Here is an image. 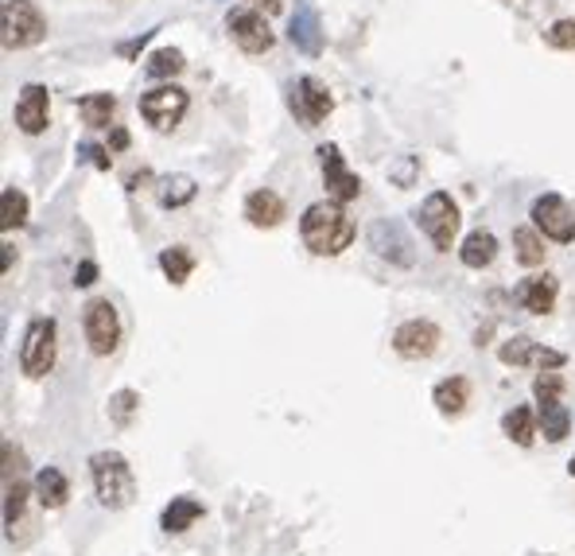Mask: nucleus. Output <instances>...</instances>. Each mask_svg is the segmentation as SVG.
Listing matches in <instances>:
<instances>
[{
    "instance_id": "obj_1",
    "label": "nucleus",
    "mask_w": 575,
    "mask_h": 556,
    "mask_svg": "<svg viewBox=\"0 0 575 556\" xmlns=\"http://www.w3.org/2000/svg\"><path fill=\"white\" fill-rule=\"evenodd\" d=\"M299 238L316 257H338L343 250H350L354 241V223L350 214L343 211V203L323 199V203H311L299 218Z\"/></svg>"
},
{
    "instance_id": "obj_2",
    "label": "nucleus",
    "mask_w": 575,
    "mask_h": 556,
    "mask_svg": "<svg viewBox=\"0 0 575 556\" xmlns=\"http://www.w3.org/2000/svg\"><path fill=\"white\" fill-rule=\"evenodd\" d=\"M90 479L93 494L105 510H125L137 498V475L122 452H93L90 455Z\"/></svg>"
},
{
    "instance_id": "obj_3",
    "label": "nucleus",
    "mask_w": 575,
    "mask_h": 556,
    "mask_svg": "<svg viewBox=\"0 0 575 556\" xmlns=\"http://www.w3.org/2000/svg\"><path fill=\"white\" fill-rule=\"evenodd\" d=\"M47 20L36 9V0H4L0 9V39L9 51H24V47L43 43Z\"/></svg>"
},
{
    "instance_id": "obj_4",
    "label": "nucleus",
    "mask_w": 575,
    "mask_h": 556,
    "mask_svg": "<svg viewBox=\"0 0 575 556\" xmlns=\"http://www.w3.org/2000/svg\"><path fill=\"white\" fill-rule=\"evenodd\" d=\"M55 351H59V327L51 316H39L28 324L24 331V346H20V370L28 378H47L51 366H55Z\"/></svg>"
},
{
    "instance_id": "obj_5",
    "label": "nucleus",
    "mask_w": 575,
    "mask_h": 556,
    "mask_svg": "<svg viewBox=\"0 0 575 556\" xmlns=\"http://www.w3.org/2000/svg\"><path fill=\"white\" fill-rule=\"evenodd\" d=\"M417 223H420V230L427 233V241H432L439 253H447L463 218H459V203H455L447 191H432V195L424 199V206L417 211Z\"/></svg>"
},
{
    "instance_id": "obj_6",
    "label": "nucleus",
    "mask_w": 575,
    "mask_h": 556,
    "mask_svg": "<svg viewBox=\"0 0 575 556\" xmlns=\"http://www.w3.org/2000/svg\"><path fill=\"white\" fill-rule=\"evenodd\" d=\"M82 331H86V343L98 358L117 351L122 343V316H117V307L110 300H90L82 312Z\"/></svg>"
},
{
    "instance_id": "obj_7",
    "label": "nucleus",
    "mask_w": 575,
    "mask_h": 556,
    "mask_svg": "<svg viewBox=\"0 0 575 556\" xmlns=\"http://www.w3.org/2000/svg\"><path fill=\"white\" fill-rule=\"evenodd\" d=\"M288 105H292V113H296V121L304 125V129H316L319 121L334 110V98L319 78L304 75L292 83V90H288Z\"/></svg>"
},
{
    "instance_id": "obj_8",
    "label": "nucleus",
    "mask_w": 575,
    "mask_h": 556,
    "mask_svg": "<svg viewBox=\"0 0 575 556\" xmlns=\"http://www.w3.org/2000/svg\"><path fill=\"white\" fill-rule=\"evenodd\" d=\"M187 105H191L187 90H179V86H156V90H149L144 98H140V117L149 121L152 129L167 132L183 121Z\"/></svg>"
},
{
    "instance_id": "obj_9",
    "label": "nucleus",
    "mask_w": 575,
    "mask_h": 556,
    "mask_svg": "<svg viewBox=\"0 0 575 556\" xmlns=\"http://www.w3.org/2000/svg\"><path fill=\"white\" fill-rule=\"evenodd\" d=\"M439 343H444V334H439V327L432 324V319H405V324L393 331V351L409 362L432 358V354L439 351Z\"/></svg>"
},
{
    "instance_id": "obj_10",
    "label": "nucleus",
    "mask_w": 575,
    "mask_h": 556,
    "mask_svg": "<svg viewBox=\"0 0 575 556\" xmlns=\"http://www.w3.org/2000/svg\"><path fill=\"white\" fill-rule=\"evenodd\" d=\"M226 28H230L233 43L242 47L245 55H265V51H272V43H277V36H272V28H269V20L260 16L257 9L230 12Z\"/></svg>"
},
{
    "instance_id": "obj_11",
    "label": "nucleus",
    "mask_w": 575,
    "mask_h": 556,
    "mask_svg": "<svg viewBox=\"0 0 575 556\" xmlns=\"http://www.w3.org/2000/svg\"><path fill=\"white\" fill-rule=\"evenodd\" d=\"M533 226H537L545 238L560 241V245H567V241H575V211L567 206V199L560 195H540L537 203H533Z\"/></svg>"
},
{
    "instance_id": "obj_12",
    "label": "nucleus",
    "mask_w": 575,
    "mask_h": 556,
    "mask_svg": "<svg viewBox=\"0 0 575 556\" xmlns=\"http://www.w3.org/2000/svg\"><path fill=\"white\" fill-rule=\"evenodd\" d=\"M319 164H323L327 199H334V203H350V199L362 195V179H358L350 167H346L338 144H323V149H319Z\"/></svg>"
},
{
    "instance_id": "obj_13",
    "label": "nucleus",
    "mask_w": 575,
    "mask_h": 556,
    "mask_svg": "<svg viewBox=\"0 0 575 556\" xmlns=\"http://www.w3.org/2000/svg\"><path fill=\"white\" fill-rule=\"evenodd\" d=\"M498 358L506 362V366H537L540 374H545V370H560V366L567 362L560 351H548V346L533 343L529 334H513L510 343H501Z\"/></svg>"
},
{
    "instance_id": "obj_14",
    "label": "nucleus",
    "mask_w": 575,
    "mask_h": 556,
    "mask_svg": "<svg viewBox=\"0 0 575 556\" xmlns=\"http://www.w3.org/2000/svg\"><path fill=\"white\" fill-rule=\"evenodd\" d=\"M12 117H16L20 132L39 137V132L47 129V121H51V93H47V86H39V83L24 86L16 98V113H12Z\"/></svg>"
},
{
    "instance_id": "obj_15",
    "label": "nucleus",
    "mask_w": 575,
    "mask_h": 556,
    "mask_svg": "<svg viewBox=\"0 0 575 556\" xmlns=\"http://www.w3.org/2000/svg\"><path fill=\"white\" fill-rule=\"evenodd\" d=\"M370 245L378 257L393 261V265H412V241L400 230L397 218H378L370 230Z\"/></svg>"
},
{
    "instance_id": "obj_16",
    "label": "nucleus",
    "mask_w": 575,
    "mask_h": 556,
    "mask_svg": "<svg viewBox=\"0 0 575 556\" xmlns=\"http://www.w3.org/2000/svg\"><path fill=\"white\" fill-rule=\"evenodd\" d=\"M288 39H292L296 51H304V55H319V51H323V28H319V12L311 0H299L296 4L292 24H288Z\"/></svg>"
},
{
    "instance_id": "obj_17",
    "label": "nucleus",
    "mask_w": 575,
    "mask_h": 556,
    "mask_svg": "<svg viewBox=\"0 0 575 556\" xmlns=\"http://www.w3.org/2000/svg\"><path fill=\"white\" fill-rule=\"evenodd\" d=\"M560 296V280L552 273H537V277H525L518 285V304L533 316H548L552 307H557Z\"/></svg>"
},
{
    "instance_id": "obj_18",
    "label": "nucleus",
    "mask_w": 575,
    "mask_h": 556,
    "mask_svg": "<svg viewBox=\"0 0 575 556\" xmlns=\"http://www.w3.org/2000/svg\"><path fill=\"white\" fill-rule=\"evenodd\" d=\"M245 218H250V226H257V230H272V226H280L288 218V206L277 191L260 187V191H253V195L245 199Z\"/></svg>"
},
{
    "instance_id": "obj_19",
    "label": "nucleus",
    "mask_w": 575,
    "mask_h": 556,
    "mask_svg": "<svg viewBox=\"0 0 575 556\" xmlns=\"http://www.w3.org/2000/svg\"><path fill=\"white\" fill-rule=\"evenodd\" d=\"M31 486H36L39 506H47V510H63L66 502H71V479L59 467H39Z\"/></svg>"
},
{
    "instance_id": "obj_20",
    "label": "nucleus",
    "mask_w": 575,
    "mask_h": 556,
    "mask_svg": "<svg viewBox=\"0 0 575 556\" xmlns=\"http://www.w3.org/2000/svg\"><path fill=\"white\" fill-rule=\"evenodd\" d=\"M432 401H436V408L444 413V417H459L467 405H471V381L467 378H444L436 386V393H432Z\"/></svg>"
},
{
    "instance_id": "obj_21",
    "label": "nucleus",
    "mask_w": 575,
    "mask_h": 556,
    "mask_svg": "<svg viewBox=\"0 0 575 556\" xmlns=\"http://www.w3.org/2000/svg\"><path fill=\"white\" fill-rule=\"evenodd\" d=\"M459 257H463L467 269H486V265H494V257H498V238H494L490 230H471L463 241V250H459Z\"/></svg>"
},
{
    "instance_id": "obj_22",
    "label": "nucleus",
    "mask_w": 575,
    "mask_h": 556,
    "mask_svg": "<svg viewBox=\"0 0 575 556\" xmlns=\"http://www.w3.org/2000/svg\"><path fill=\"white\" fill-rule=\"evenodd\" d=\"M203 518V502L199 498H171L167 502V510L159 514V526L167 529V533H187V529L195 526V521Z\"/></svg>"
},
{
    "instance_id": "obj_23",
    "label": "nucleus",
    "mask_w": 575,
    "mask_h": 556,
    "mask_svg": "<svg viewBox=\"0 0 575 556\" xmlns=\"http://www.w3.org/2000/svg\"><path fill=\"white\" fill-rule=\"evenodd\" d=\"M195 195H199V184L191 176H164L156 187L159 206H167V211H179V206H187Z\"/></svg>"
},
{
    "instance_id": "obj_24",
    "label": "nucleus",
    "mask_w": 575,
    "mask_h": 556,
    "mask_svg": "<svg viewBox=\"0 0 575 556\" xmlns=\"http://www.w3.org/2000/svg\"><path fill=\"white\" fill-rule=\"evenodd\" d=\"M78 113L90 129H105L113 125V113H117V98L113 93H86L82 102H78Z\"/></svg>"
},
{
    "instance_id": "obj_25",
    "label": "nucleus",
    "mask_w": 575,
    "mask_h": 556,
    "mask_svg": "<svg viewBox=\"0 0 575 556\" xmlns=\"http://www.w3.org/2000/svg\"><path fill=\"white\" fill-rule=\"evenodd\" d=\"M159 269H164V277L171 285H187V277L195 273V253L187 250V245H167L159 253Z\"/></svg>"
},
{
    "instance_id": "obj_26",
    "label": "nucleus",
    "mask_w": 575,
    "mask_h": 556,
    "mask_svg": "<svg viewBox=\"0 0 575 556\" xmlns=\"http://www.w3.org/2000/svg\"><path fill=\"white\" fill-rule=\"evenodd\" d=\"M501 428H506V437H510L513 444L529 447L533 437H537V417H533L529 405H518V408H510V413L501 417Z\"/></svg>"
},
{
    "instance_id": "obj_27",
    "label": "nucleus",
    "mask_w": 575,
    "mask_h": 556,
    "mask_svg": "<svg viewBox=\"0 0 575 556\" xmlns=\"http://www.w3.org/2000/svg\"><path fill=\"white\" fill-rule=\"evenodd\" d=\"M28 494H36V486H28L20 475L4 482V526H9V533H16V521L28 510Z\"/></svg>"
},
{
    "instance_id": "obj_28",
    "label": "nucleus",
    "mask_w": 575,
    "mask_h": 556,
    "mask_svg": "<svg viewBox=\"0 0 575 556\" xmlns=\"http://www.w3.org/2000/svg\"><path fill=\"white\" fill-rule=\"evenodd\" d=\"M540 428H545V440L548 444H560V440L572 437V413H567L560 401H548V405H540Z\"/></svg>"
},
{
    "instance_id": "obj_29",
    "label": "nucleus",
    "mask_w": 575,
    "mask_h": 556,
    "mask_svg": "<svg viewBox=\"0 0 575 556\" xmlns=\"http://www.w3.org/2000/svg\"><path fill=\"white\" fill-rule=\"evenodd\" d=\"M513 250H518L521 265H545V241H540L537 226H518L513 230Z\"/></svg>"
},
{
    "instance_id": "obj_30",
    "label": "nucleus",
    "mask_w": 575,
    "mask_h": 556,
    "mask_svg": "<svg viewBox=\"0 0 575 556\" xmlns=\"http://www.w3.org/2000/svg\"><path fill=\"white\" fill-rule=\"evenodd\" d=\"M24 223H28V195L16 191V187H4V195H0V226L4 230H20Z\"/></svg>"
},
{
    "instance_id": "obj_31",
    "label": "nucleus",
    "mask_w": 575,
    "mask_h": 556,
    "mask_svg": "<svg viewBox=\"0 0 575 556\" xmlns=\"http://www.w3.org/2000/svg\"><path fill=\"white\" fill-rule=\"evenodd\" d=\"M183 51H176V47H159V51H152L149 63H144V71H149L152 78H171L183 71Z\"/></svg>"
},
{
    "instance_id": "obj_32",
    "label": "nucleus",
    "mask_w": 575,
    "mask_h": 556,
    "mask_svg": "<svg viewBox=\"0 0 575 556\" xmlns=\"http://www.w3.org/2000/svg\"><path fill=\"white\" fill-rule=\"evenodd\" d=\"M533 393H537V405H548V401H560V393H564V378H560L557 370L537 374V381H533Z\"/></svg>"
},
{
    "instance_id": "obj_33",
    "label": "nucleus",
    "mask_w": 575,
    "mask_h": 556,
    "mask_svg": "<svg viewBox=\"0 0 575 556\" xmlns=\"http://www.w3.org/2000/svg\"><path fill=\"white\" fill-rule=\"evenodd\" d=\"M137 405H140V397L132 390H122V393H113L110 397V417H113V425H129L132 420V413H137Z\"/></svg>"
},
{
    "instance_id": "obj_34",
    "label": "nucleus",
    "mask_w": 575,
    "mask_h": 556,
    "mask_svg": "<svg viewBox=\"0 0 575 556\" xmlns=\"http://www.w3.org/2000/svg\"><path fill=\"white\" fill-rule=\"evenodd\" d=\"M545 43L557 47V51H575V20H557L545 31Z\"/></svg>"
},
{
    "instance_id": "obj_35",
    "label": "nucleus",
    "mask_w": 575,
    "mask_h": 556,
    "mask_svg": "<svg viewBox=\"0 0 575 556\" xmlns=\"http://www.w3.org/2000/svg\"><path fill=\"white\" fill-rule=\"evenodd\" d=\"M93 280H98V265H93V261H82V265L75 269V285L78 288H90Z\"/></svg>"
},
{
    "instance_id": "obj_36",
    "label": "nucleus",
    "mask_w": 575,
    "mask_h": 556,
    "mask_svg": "<svg viewBox=\"0 0 575 556\" xmlns=\"http://www.w3.org/2000/svg\"><path fill=\"white\" fill-rule=\"evenodd\" d=\"M82 156H90L93 164L102 167V172L110 167V156H105V149H98V144H82Z\"/></svg>"
},
{
    "instance_id": "obj_37",
    "label": "nucleus",
    "mask_w": 575,
    "mask_h": 556,
    "mask_svg": "<svg viewBox=\"0 0 575 556\" xmlns=\"http://www.w3.org/2000/svg\"><path fill=\"white\" fill-rule=\"evenodd\" d=\"M125 144H129V132L117 129V132H113V149H125Z\"/></svg>"
},
{
    "instance_id": "obj_38",
    "label": "nucleus",
    "mask_w": 575,
    "mask_h": 556,
    "mask_svg": "<svg viewBox=\"0 0 575 556\" xmlns=\"http://www.w3.org/2000/svg\"><path fill=\"white\" fill-rule=\"evenodd\" d=\"M253 4H260V9H269V12H280V0H253Z\"/></svg>"
}]
</instances>
